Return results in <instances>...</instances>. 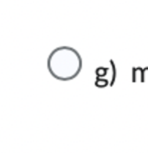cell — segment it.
I'll list each match as a JSON object with an SVG mask.
<instances>
[{"label": "cell", "instance_id": "cell-2", "mask_svg": "<svg viewBox=\"0 0 148 153\" xmlns=\"http://www.w3.org/2000/svg\"><path fill=\"white\" fill-rule=\"evenodd\" d=\"M132 81L134 82H144V68L135 67L132 69Z\"/></svg>", "mask_w": 148, "mask_h": 153}, {"label": "cell", "instance_id": "cell-5", "mask_svg": "<svg viewBox=\"0 0 148 153\" xmlns=\"http://www.w3.org/2000/svg\"><path fill=\"white\" fill-rule=\"evenodd\" d=\"M95 75L96 76H106L108 75V68H105V67H98L95 69Z\"/></svg>", "mask_w": 148, "mask_h": 153}, {"label": "cell", "instance_id": "cell-6", "mask_svg": "<svg viewBox=\"0 0 148 153\" xmlns=\"http://www.w3.org/2000/svg\"><path fill=\"white\" fill-rule=\"evenodd\" d=\"M144 82H148V67L144 68Z\"/></svg>", "mask_w": 148, "mask_h": 153}, {"label": "cell", "instance_id": "cell-1", "mask_svg": "<svg viewBox=\"0 0 148 153\" xmlns=\"http://www.w3.org/2000/svg\"><path fill=\"white\" fill-rule=\"evenodd\" d=\"M48 69L56 79L70 81L79 75L82 69V58L73 48L59 46L51 52L48 58Z\"/></svg>", "mask_w": 148, "mask_h": 153}, {"label": "cell", "instance_id": "cell-3", "mask_svg": "<svg viewBox=\"0 0 148 153\" xmlns=\"http://www.w3.org/2000/svg\"><path fill=\"white\" fill-rule=\"evenodd\" d=\"M108 79H109V84L114 85L115 84V78H116V68H115V62L112 59L109 61V69H108Z\"/></svg>", "mask_w": 148, "mask_h": 153}, {"label": "cell", "instance_id": "cell-4", "mask_svg": "<svg viewBox=\"0 0 148 153\" xmlns=\"http://www.w3.org/2000/svg\"><path fill=\"white\" fill-rule=\"evenodd\" d=\"M109 84V79L108 76H96L95 79V87H99V88H104V87H108Z\"/></svg>", "mask_w": 148, "mask_h": 153}]
</instances>
